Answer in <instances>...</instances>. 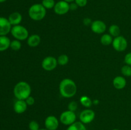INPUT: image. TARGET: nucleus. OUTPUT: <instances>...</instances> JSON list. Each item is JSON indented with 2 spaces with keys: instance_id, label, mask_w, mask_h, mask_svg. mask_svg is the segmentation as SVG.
Wrapping results in <instances>:
<instances>
[{
  "instance_id": "nucleus-11",
  "label": "nucleus",
  "mask_w": 131,
  "mask_h": 130,
  "mask_svg": "<svg viewBox=\"0 0 131 130\" xmlns=\"http://www.w3.org/2000/svg\"><path fill=\"white\" fill-rule=\"evenodd\" d=\"M91 29L96 34H102L106 31V24L102 20H94L91 24Z\"/></svg>"
},
{
  "instance_id": "nucleus-4",
  "label": "nucleus",
  "mask_w": 131,
  "mask_h": 130,
  "mask_svg": "<svg viewBox=\"0 0 131 130\" xmlns=\"http://www.w3.org/2000/svg\"><path fill=\"white\" fill-rule=\"evenodd\" d=\"M11 33L13 36L19 41H24L29 37L28 31L25 27L20 25H14L11 29Z\"/></svg>"
},
{
  "instance_id": "nucleus-26",
  "label": "nucleus",
  "mask_w": 131,
  "mask_h": 130,
  "mask_svg": "<svg viewBox=\"0 0 131 130\" xmlns=\"http://www.w3.org/2000/svg\"><path fill=\"white\" fill-rule=\"evenodd\" d=\"M29 130H38L40 129L39 124L36 121H31L28 125Z\"/></svg>"
},
{
  "instance_id": "nucleus-34",
  "label": "nucleus",
  "mask_w": 131,
  "mask_h": 130,
  "mask_svg": "<svg viewBox=\"0 0 131 130\" xmlns=\"http://www.w3.org/2000/svg\"><path fill=\"white\" fill-rule=\"evenodd\" d=\"M63 1H67V3H72L73 1H75V0H63Z\"/></svg>"
},
{
  "instance_id": "nucleus-14",
  "label": "nucleus",
  "mask_w": 131,
  "mask_h": 130,
  "mask_svg": "<svg viewBox=\"0 0 131 130\" xmlns=\"http://www.w3.org/2000/svg\"><path fill=\"white\" fill-rule=\"evenodd\" d=\"M8 19L12 25H19V24L21 22L22 20H23V17L19 12L15 11V12L12 13L9 15Z\"/></svg>"
},
{
  "instance_id": "nucleus-15",
  "label": "nucleus",
  "mask_w": 131,
  "mask_h": 130,
  "mask_svg": "<svg viewBox=\"0 0 131 130\" xmlns=\"http://www.w3.org/2000/svg\"><path fill=\"white\" fill-rule=\"evenodd\" d=\"M113 84L116 89H122L126 86L127 81L124 76H117L113 80Z\"/></svg>"
},
{
  "instance_id": "nucleus-30",
  "label": "nucleus",
  "mask_w": 131,
  "mask_h": 130,
  "mask_svg": "<svg viewBox=\"0 0 131 130\" xmlns=\"http://www.w3.org/2000/svg\"><path fill=\"white\" fill-rule=\"evenodd\" d=\"M124 61L126 63V64L131 66V52L127 54L124 57Z\"/></svg>"
},
{
  "instance_id": "nucleus-13",
  "label": "nucleus",
  "mask_w": 131,
  "mask_h": 130,
  "mask_svg": "<svg viewBox=\"0 0 131 130\" xmlns=\"http://www.w3.org/2000/svg\"><path fill=\"white\" fill-rule=\"evenodd\" d=\"M28 107L26 102L25 100H22V99H17L15 102L14 105V110L15 113L18 114H21L26 112Z\"/></svg>"
},
{
  "instance_id": "nucleus-25",
  "label": "nucleus",
  "mask_w": 131,
  "mask_h": 130,
  "mask_svg": "<svg viewBox=\"0 0 131 130\" xmlns=\"http://www.w3.org/2000/svg\"><path fill=\"white\" fill-rule=\"evenodd\" d=\"M121 72L125 76H131V66L124 65L121 69Z\"/></svg>"
},
{
  "instance_id": "nucleus-33",
  "label": "nucleus",
  "mask_w": 131,
  "mask_h": 130,
  "mask_svg": "<svg viewBox=\"0 0 131 130\" xmlns=\"http://www.w3.org/2000/svg\"><path fill=\"white\" fill-rule=\"evenodd\" d=\"M99 101L98 99H95V100L93 101V104L96 105V104H99Z\"/></svg>"
},
{
  "instance_id": "nucleus-35",
  "label": "nucleus",
  "mask_w": 131,
  "mask_h": 130,
  "mask_svg": "<svg viewBox=\"0 0 131 130\" xmlns=\"http://www.w3.org/2000/svg\"><path fill=\"white\" fill-rule=\"evenodd\" d=\"M6 1V0H0V3H4V2H5Z\"/></svg>"
},
{
  "instance_id": "nucleus-5",
  "label": "nucleus",
  "mask_w": 131,
  "mask_h": 130,
  "mask_svg": "<svg viewBox=\"0 0 131 130\" xmlns=\"http://www.w3.org/2000/svg\"><path fill=\"white\" fill-rule=\"evenodd\" d=\"M60 121L65 126H70L76 121V115L74 112L68 110L61 113Z\"/></svg>"
},
{
  "instance_id": "nucleus-7",
  "label": "nucleus",
  "mask_w": 131,
  "mask_h": 130,
  "mask_svg": "<svg viewBox=\"0 0 131 130\" xmlns=\"http://www.w3.org/2000/svg\"><path fill=\"white\" fill-rule=\"evenodd\" d=\"M57 59L52 56H47L45 57L42 62V67L44 70L51 71L54 70L58 66Z\"/></svg>"
},
{
  "instance_id": "nucleus-27",
  "label": "nucleus",
  "mask_w": 131,
  "mask_h": 130,
  "mask_svg": "<svg viewBox=\"0 0 131 130\" xmlns=\"http://www.w3.org/2000/svg\"><path fill=\"white\" fill-rule=\"evenodd\" d=\"M68 108H69V110L75 112L77 108H78V103L75 101L70 102L69 105H68Z\"/></svg>"
},
{
  "instance_id": "nucleus-36",
  "label": "nucleus",
  "mask_w": 131,
  "mask_h": 130,
  "mask_svg": "<svg viewBox=\"0 0 131 130\" xmlns=\"http://www.w3.org/2000/svg\"><path fill=\"white\" fill-rule=\"evenodd\" d=\"M38 130H49V129H43V128H42V129H39Z\"/></svg>"
},
{
  "instance_id": "nucleus-2",
  "label": "nucleus",
  "mask_w": 131,
  "mask_h": 130,
  "mask_svg": "<svg viewBox=\"0 0 131 130\" xmlns=\"http://www.w3.org/2000/svg\"><path fill=\"white\" fill-rule=\"evenodd\" d=\"M31 88L28 83L20 81L15 85L14 88V94L17 99L25 100L31 96Z\"/></svg>"
},
{
  "instance_id": "nucleus-29",
  "label": "nucleus",
  "mask_w": 131,
  "mask_h": 130,
  "mask_svg": "<svg viewBox=\"0 0 131 130\" xmlns=\"http://www.w3.org/2000/svg\"><path fill=\"white\" fill-rule=\"evenodd\" d=\"M25 101L26 102L27 105L29 106L33 105L35 104V98H33V96H29V97H28V98L25 99Z\"/></svg>"
},
{
  "instance_id": "nucleus-24",
  "label": "nucleus",
  "mask_w": 131,
  "mask_h": 130,
  "mask_svg": "<svg viewBox=\"0 0 131 130\" xmlns=\"http://www.w3.org/2000/svg\"><path fill=\"white\" fill-rule=\"evenodd\" d=\"M10 48L14 51H18L21 48V43L18 40H14L10 43Z\"/></svg>"
},
{
  "instance_id": "nucleus-22",
  "label": "nucleus",
  "mask_w": 131,
  "mask_h": 130,
  "mask_svg": "<svg viewBox=\"0 0 131 130\" xmlns=\"http://www.w3.org/2000/svg\"><path fill=\"white\" fill-rule=\"evenodd\" d=\"M69 58L67 55L66 54H61L58 57L57 61L58 64L61 66H65L69 62Z\"/></svg>"
},
{
  "instance_id": "nucleus-9",
  "label": "nucleus",
  "mask_w": 131,
  "mask_h": 130,
  "mask_svg": "<svg viewBox=\"0 0 131 130\" xmlns=\"http://www.w3.org/2000/svg\"><path fill=\"white\" fill-rule=\"evenodd\" d=\"M95 113L94 111L90 109H86L82 111L79 115V120L84 124H90L94 120Z\"/></svg>"
},
{
  "instance_id": "nucleus-21",
  "label": "nucleus",
  "mask_w": 131,
  "mask_h": 130,
  "mask_svg": "<svg viewBox=\"0 0 131 130\" xmlns=\"http://www.w3.org/2000/svg\"><path fill=\"white\" fill-rule=\"evenodd\" d=\"M80 102L82 105L86 108H90L93 104V101L92 99L87 96H83L80 98Z\"/></svg>"
},
{
  "instance_id": "nucleus-18",
  "label": "nucleus",
  "mask_w": 131,
  "mask_h": 130,
  "mask_svg": "<svg viewBox=\"0 0 131 130\" xmlns=\"http://www.w3.org/2000/svg\"><path fill=\"white\" fill-rule=\"evenodd\" d=\"M66 130H87L86 127L81 121H75L72 124L69 126Z\"/></svg>"
},
{
  "instance_id": "nucleus-6",
  "label": "nucleus",
  "mask_w": 131,
  "mask_h": 130,
  "mask_svg": "<svg viewBox=\"0 0 131 130\" xmlns=\"http://www.w3.org/2000/svg\"><path fill=\"white\" fill-rule=\"evenodd\" d=\"M112 45L114 49L118 52H123L127 48L128 43L126 38L122 36L115 37L113 41Z\"/></svg>"
},
{
  "instance_id": "nucleus-28",
  "label": "nucleus",
  "mask_w": 131,
  "mask_h": 130,
  "mask_svg": "<svg viewBox=\"0 0 131 130\" xmlns=\"http://www.w3.org/2000/svg\"><path fill=\"white\" fill-rule=\"evenodd\" d=\"M74 1L79 7H84L88 3V0H75Z\"/></svg>"
},
{
  "instance_id": "nucleus-12",
  "label": "nucleus",
  "mask_w": 131,
  "mask_h": 130,
  "mask_svg": "<svg viewBox=\"0 0 131 130\" xmlns=\"http://www.w3.org/2000/svg\"><path fill=\"white\" fill-rule=\"evenodd\" d=\"M44 124L47 129L56 130L59 126V121L55 116L49 115L46 117Z\"/></svg>"
},
{
  "instance_id": "nucleus-17",
  "label": "nucleus",
  "mask_w": 131,
  "mask_h": 130,
  "mask_svg": "<svg viewBox=\"0 0 131 130\" xmlns=\"http://www.w3.org/2000/svg\"><path fill=\"white\" fill-rule=\"evenodd\" d=\"M10 40L6 36H0V52L7 50L10 46Z\"/></svg>"
},
{
  "instance_id": "nucleus-32",
  "label": "nucleus",
  "mask_w": 131,
  "mask_h": 130,
  "mask_svg": "<svg viewBox=\"0 0 131 130\" xmlns=\"http://www.w3.org/2000/svg\"><path fill=\"white\" fill-rule=\"evenodd\" d=\"M78 7L79 6L76 5L75 3H71V4H70V10H75L78 9Z\"/></svg>"
},
{
  "instance_id": "nucleus-31",
  "label": "nucleus",
  "mask_w": 131,
  "mask_h": 130,
  "mask_svg": "<svg viewBox=\"0 0 131 130\" xmlns=\"http://www.w3.org/2000/svg\"><path fill=\"white\" fill-rule=\"evenodd\" d=\"M92 22L90 18H88V17L84 18V20H83V24H84L85 25H90V24H92Z\"/></svg>"
},
{
  "instance_id": "nucleus-8",
  "label": "nucleus",
  "mask_w": 131,
  "mask_h": 130,
  "mask_svg": "<svg viewBox=\"0 0 131 130\" xmlns=\"http://www.w3.org/2000/svg\"><path fill=\"white\" fill-rule=\"evenodd\" d=\"M53 9L55 14L57 15H65V14H67L70 10V4L63 0L59 1L56 3V5Z\"/></svg>"
},
{
  "instance_id": "nucleus-1",
  "label": "nucleus",
  "mask_w": 131,
  "mask_h": 130,
  "mask_svg": "<svg viewBox=\"0 0 131 130\" xmlns=\"http://www.w3.org/2000/svg\"><path fill=\"white\" fill-rule=\"evenodd\" d=\"M59 90L61 95L64 98H72L77 93V85L75 82L72 79H64L60 82Z\"/></svg>"
},
{
  "instance_id": "nucleus-10",
  "label": "nucleus",
  "mask_w": 131,
  "mask_h": 130,
  "mask_svg": "<svg viewBox=\"0 0 131 130\" xmlns=\"http://www.w3.org/2000/svg\"><path fill=\"white\" fill-rule=\"evenodd\" d=\"M12 25L8 19L0 17V36H6L11 31Z\"/></svg>"
},
{
  "instance_id": "nucleus-37",
  "label": "nucleus",
  "mask_w": 131,
  "mask_h": 130,
  "mask_svg": "<svg viewBox=\"0 0 131 130\" xmlns=\"http://www.w3.org/2000/svg\"><path fill=\"white\" fill-rule=\"evenodd\" d=\"M112 130H119V129H113Z\"/></svg>"
},
{
  "instance_id": "nucleus-19",
  "label": "nucleus",
  "mask_w": 131,
  "mask_h": 130,
  "mask_svg": "<svg viewBox=\"0 0 131 130\" xmlns=\"http://www.w3.org/2000/svg\"><path fill=\"white\" fill-rule=\"evenodd\" d=\"M113 38L110 34H104L101 38V43L104 46H108L112 44Z\"/></svg>"
},
{
  "instance_id": "nucleus-3",
  "label": "nucleus",
  "mask_w": 131,
  "mask_h": 130,
  "mask_svg": "<svg viewBox=\"0 0 131 130\" xmlns=\"http://www.w3.org/2000/svg\"><path fill=\"white\" fill-rule=\"evenodd\" d=\"M46 12V9L42 4L35 3L29 7L28 10V15L33 20L40 21L44 19Z\"/></svg>"
},
{
  "instance_id": "nucleus-20",
  "label": "nucleus",
  "mask_w": 131,
  "mask_h": 130,
  "mask_svg": "<svg viewBox=\"0 0 131 130\" xmlns=\"http://www.w3.org/2000/svg\"><path fill=\"white\" fill-rule=\"evenodd\" d=\"M109 33L112 36L116 37L120 36V29L119 26L115 24H113L109 28Z\"/></svg>"
},
{
  "instance_id": "nucleus-16",
  "label": "nucleus",
  "mask_w": 131,
  "mask_h": 130,
  "mask_svg": "<svg viewBox=\"0 0 131 130\" xmlns=\"http://www.w3.org/2000/svg\"><path fill=\"white\" fill-rule=\"evenodd\" d=\"M41 42V38L38 34H32L28 38L27 43L31 47H36L40 45Z\"/></svg>"
},
{
  "instance_id": "nucleus-23",
  "label": "nucleus",
  "mask_w": 131,
  "mask_h": 130,
  "mask_svg": "<svg viewBox=\"0 0 131 130\" xmlns=\"http://www.w3.org/2000/svg\"><path fill=\"white\" fill-rule=\"evenodd\" d=\"M42 5L47 10V9L54 8L56 3L54 0H42Z\"/></svg>"
}]
</instances>
